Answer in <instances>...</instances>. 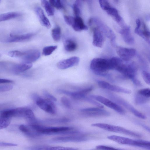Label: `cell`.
<instances>
[{
	"label": "cell",
	"mask_w": 150,
	"mask_h": 150,
	"mask_svg": "<svg viewBox=\"0 0 150 150\" xmlns=\"http://www.w3.org/2000/svg\"><path fill=\"white\" fill-rule=\"evenodd\" d=\"M20 13L12 12L0 14V22L6 21L14 18L21 15Z\"/></svg>",
	"instance_id": "25"
},
{
	"label": "cell",
	"mask_w": 150,
	"mask_h": 150,
	"mask_svg": "<svg viewBox=\"0 0 150 150\" xmlns=\"http://www.w3.org/2000/svg\"><path fill=\"white\" fill-rule=\"evenodd\" d=\"M32 66L31 63L23 62L22 63L15 65L13 70L16 73H19L26 71L30 68Z\"/></svg>",
	"instance_id": "24"
},
{
	"label": "cell",
	"mask_w": 150,
	"mask_h": 150,
	"mask_svg": "<svg viewBox=\"0 0 150 150\" xmlns=\"http://www.w3.org/2000/svg\"><path fill=\"white\" fill-rule=\"evenodd\" d=\"M44 95L47 98L52 101H55L57 100L56 98L53 95L50 94L46 90H44L43 92Z\"/></svg>",
	"instance_id": "46"
},
{
	"label": "cell",
	"mask_w": 150,
	"mask_h": 150,
	"mask_svg": "<svg viewBox=\"0 0 150 150\" xmlns=\"http://www.w3.org/2000/svg\"><path fill=\"white\" fill-rule=\"evenodd\" d=\"M99 2L100 7L104 10L106 11L111 6L110 4L107 0H100Z\"/></svg>",
	"instance_id": "40"
},
{
	"label": "cell",
	"mask_w": 150,
	"mask_h": 150,
	"mask_svg": "<svg viewBox=\"0 0 150 150\" xmlns=\"http://www.w3.org/2000/svg\"><path fill=\"white\" fill-rule=\"evenodd\" d=\"M119 32L123 40L127 44L132 45L134 44V40L131 33L130 28L129 26L126 25L122 28Z\"/></svg>",
	"instance_id": "17"
},
{
	"label": "cell",
	"mask_w": 150,
	"mask_h": 150,
	"mask_svg": "<svg viewBox=\"0 0 150 150\" xmlns=\"http://www.w3.org/2000/svg\"><path fill=\"white\" fill-rule=\"evenodd\" d=\"M139 124L147 131L150 132V128L148 127L143 124L140 123Z\"/></svg>",
	"instance_id": "50"
},
{
	"label": "cell",
	"mask_w": 150,
	"mask_h": 150,
	"mask_svg": "<svg viewBox=\"0 0 150 150\" xmlns=\"http://www.w3.org/2000/svg\"><path fill=\"white\" fill-rule=\"evenodd\" d=\"M51 146L46 145L34 146L28 147V150H51Z\"/></svg>",
	"instance_id": "35"
},
{
	"label": "cell",
	"mask_w": 150,
	"mask_h": 150,
	"mask_svg": "<svg viewBox=\"0 0 150 150\" xmlns=\"http://www.w3.org/2000/svg\"><path fill=\"white\" fill-rule=\"evenodd\" d=\"M90 137L88 134L81 132L75 134L55 137L51 140V142L54 143L82 142L88 140Z\"/></svg>",
	"instance_id": "6"
},
{
	"label": "cell",
	"mask_w": 150,
	"mask_h": 150,
	"mask_svg": "<svg viewBox=\"0 0 150 150\" xmlns=\"http://www.w3.org/2000/svg\"><path fill=\"white\" fill-rule=\"evenodd\" d=\"M88 23L90 25L95 24L103 34L110 40L112 44L114 43L116 38L115 34L112 30L102 21L97 18H93L89 19Z\"/></svg>",
	"instance_id": "8"
},
{
	"label": "cell",
	"mask_w": 150,
	"mask_h": 150,
	"mask_svg": "<svg viewBox=\"0 0 150 150\" xmlns=\"http://www.w3.org/2000/svg\"><path fill=\"white\" fill-rule=\"evenodd\" d=\"M40 55V53L38 50H33L25 52V55L23 57V59L24 62L32 63L37 60Z\"/></svg>",
	"instance_id": "20"
},
{
	"label": "cell",
	"mask_w": 150,
	"mask_h": 150,
	"mask_svg": "<svg viewBox=\"0 0 150 150\" xmlns=\"http://www.w3.org/2000/svg\"><path fill=\"white\" fill-rule=\"evenodd\" d=\"M107 138L119 144L136 146L147 150H150V142L148 141L134 140L115 135L109 136Z\"/></svg>",
	"instance_id": "4"
},
{
	"label": "cell",
	"mask_w": 150,
	"mask_h": 150,
	"mask_svg": "<svg viewBox=\"0 0 150 150\" xmlns=\"http://www.w3.org/2000/svg\"><path fill=\"white\" fill-rule=\"evenodd\" d=\"M86 101L98 107L103 108V106L100 103L98 102L92 98L90 97L89 96L88 97L86 96L83 99Z\"/></svg>",
	"instance_id": "39"
},
{
	"label": "cell",
	"mask_w": 150,
	"mask_h": 150,
	"mask_svg": "<svg viewBox=\"0 0 150 150\" xmlns=\"http://www.w3.org/2000/svg\"><path fill=\"white\" fill-rule=\"evenodd\" d=\"M1 55L0 54V58L1 57Z\"/></svg>",
	"instance_id": "51"
},
{
	"label": "cell",
	"mask_w": 150,
	"mask_h": 150,
	"mask_svg": "<svg viewBox=\"0 0 150 150\" xmlns=\"http://www.w3.org/2000/svg\"><path fill=\"white\" fill-rule=\"evenodd\" d=\"M74 17L69 16L65 15L64 18L66 23L69 25L71 26L74 19Z\"/></svg>",
	"instance_id": "47"
},
{
	"label": "cell",
	"mask_w": 150,
	"mask_h": 150,
	"mask_svg": "<svg viewBox=\"0 0 150 150\" xmlns=\"http://www.w3.org/2000/svg\"><path fill=\"white\" fill-rule=\"evenodd\" d=\"M98 86L100 88L111 91L123 93L126 94H130L131 91L128 89L118 86L111 84L109 83L102 80H98L97 81Z\"/></svg>",
	"instance_id": "12"
},
{
	"label": "cell",
	"mask_w": 150,
	"mask_h": 150,
	"mask_svg": "<svg viewBox=\"0 0 150 150\" xmlns=\"http://www.w3.org/2000/svg\"><path fill=\"white\" fill-rule=\"evenodd\" d=\"M51 5L57 9H60L64 8L61 1L59 0H50L49 1Z\"/></svg>",
	"instance_id": "37"
},
{
	"label": "cell",
	"mask_w": 150,
	"mask_h": 150,
	"mask_svg": "<svg viewBox=\"0 0 150 150\" xmlns=\"http://www.w3.org/2000/svg\"><path fill=\"white\" fill-rule=\"evenodd\" d=\"M79 60V58L78 57H72L59 61L57 63V66L59 69H66L77 65L78 64Z\"/></svg>",
	"instance_id": "15"
},
{
	"label": "cell",
	"mask_w": 150,
	"mask_h": 150,
	"mask_svg": "<svg viewBox=\"0 0 150 150\" xmlns=\"http://www.w3.org/2000/svg\"><path fill=\"white\" fill-rule=\"evenodd\" d=\"M35 11L41 24L47 28H50L51 26L50 23L41 8L37 6L35 8Z\"/></svg>",
	"instance_id": "19"
},
{
	"label": "cell",
	"mask_w": 150,
	"mask_h": 150,
	"mask_svg": "<svg viewBox=\"0 0 150 150\" xmlns=\"http://www.w3.org/2000/svg\"><path fill=\"white\" fill-rule=\"evenodd\" d=\"M17 146V144L14 143L0 142V146Z\"/></svg>",
	"instance_id": "48"
},
{
	"label": "cell",
	"mask_w": 150,
	"mask_h": 150,
	"mask_svg": "<svg viewBox=\"0 0 150 150\" xmlns=\"http://www.w3.org/2000/svg\"><path fill=\"white\" fill-rule=\"evenodd\" d=\"M142 75L145 82L147 84L150 85V75L149 73L146 71L143 70L142 72Z\"/></svg>",
	"instance_id": "41"
},
{
	"label": "cell",
	"mask_w": 150,
	"mask_h": 150,
	"mask_svg": "<svg viewBox=\"0 0 150 150\" xmlns=\"http://www.w3.org/2000/svg\"><path fill=\"white\" fill-rule=\"evenodd\" d=\"M12 118V117L0 114V129L7 127L10 124Z\"/></svg>",
	"instance_id": "29"
},
{
	"label": "cell",
	"mask_w": 150,
	"mask_h": 150,
	"mask_svg": "<svg viewBox=\"0 0 150 150\" xmlns=\"http://www.w3.org/2000/svg\"><path fill=\"white\" fill-rule=\"evenodd\" d=\"M137 69L135 62L125 61L121 59L115 70L119 72L123 77L131 80L134 83L138 80L137 76Z\"/></svg>",
	"instance_id": "2"
},
{
	"label": "cell",
	"mask_w": 150,
	"mask_h": 150,
	"mask_svg": "<svg viewBox=\"0 0 150 150\" xmlns=\"http://www.w3.org/2000/svg\"><path fill=\"white\" fill-rule=\"evenodd\" d=\"M100 108H89L81 110L85 116L89 117L108 116L110 113L108 111Z\"/></svg>",
	"instance_id": "11"
},
{
	"label": "cell",
	"mask_w": 150,
	"mask_h": 150,
	"mask_svg": "<svg viewBox=\"0 0 150 150\" xmlns=\"http://www.w3.org/2000/svg\"><path fill=\"white\" fill-rule=\"evenodd\" d=\"M138 94L149 98L150 96V89L149 88H144L139 90L138 92Z\"/></svg>",
	"instance_id": "38"
},
{
	"label": "cell",
	"mask_w": 150,
	"mask_h": 150,
	"mask_svg": "<svg viewBox=\"0 0 150 150\" xmlns=\"http://www.w3.org/2000/svg\"><path fill=\"white\" fill-rule=\"evenodd\" d=\"M89 96L114 110L120 114L124 115L125 113V111L121 106L115 102L104 97L99 95H91Z\"/></svg>",
	"instance_id": "9"
},
{
	"label": "cell",
	"mask_w": 150,
	"mask_h": 150,
	"mask_svg": "<svg viewBox=\"0 0 150 150\" xmlns=\"http://www.w3.org/2000/svg\"><path fill=\"white\" fill-rule=\"evenodd\" d=\"M62 103L66 107L68 108H71V104L69 99L65 97H62L61 98Z\"/></svg>",
	"instance_id": "43"
},
{
	"label": "cell",
	"mask_w": 150,
	"mask_h": 150,
	"mask_svg": "<svg viewBox=\"0 0 150 150\" xmlns=\"http://www.w3.org/2000/svg\"><path fill=\"white\" fill-rule=\"evenodd\" d=\"M91 126L98 127L105 130L121 133L135 137H140L141 134L120 126L106 123H98L93 124Z\"/></svg>",
	"instance_id": "5"
},
{
	"label": "cell",
	"mask_w": 150,
	"mask_h": 150,
	"mask_svg": "<svg viewBox=\"0 0 150 150\" xmlns=\"http://www.w3.org/2000/svg\"><path fill=\"white\" fill-rule=\"evenodd\" d=\"M24 117L27 120L28 123H33L37 122L33 111L31 109L28 108L25 112Z\"/></svg>",
	"instance_id": "30"
},
{
	"label": "cell",
	"mask_w": 150,
	"mask_h": 150,
	"mask_svg": "<svg viewBox=\"0 0 150 150\" xmlns=\"http://www.w3.org/2000/svg\"><path fill=\"white\" fill-rule=\"evenodd\" d=\"M77 47L76 42L71 39H67L64 42V49L67 51L71 52L74 51L76 49Z\"/></svg>",
	"instance_id": "27"
},
{
	"label": "cell",
	"mask_w": 150,
	"mask_h": 150,
	"mask_svg": "<svg viewBox=\"0 0 150 150\" xmlns=\"http://www.w3.org/2000/svg\"><path fill=\"white\" fill-rule=\"evenodd\" d=\"M13 88V86L10 85H0V92L9 91Z\"/></svg>",
	"instance_id": "45"
},
{
	"label": "cell",
	"mask_w": 150,
	"mask_h": 150,
	"mask_svg": "<svg viewBox=\"0 0 150 150\" xmlns=\"http://www.w3.org/2000/svg\"><path fill=\"white\" fill-rule=\"evenodd\" d=\"M28 125L38 137L44 135L75 134L81 132L71 127H48L40 125L37 122L28 124Z\"/></svg>",
	"instance_id": "1"
},
{
	"label": "cell",
	"mask_w": 150,
	"mask_h": 150,
	"mask_svg": "<svg viewBox=\"0 0 150 150\" xmlns=\"http://www.w3.org/2000/svg\"><path fill=\"white\" fill-rule=\"evenodd\" d=\"M37 105L41 109L47 113L54 114L56 112V108L52 101L48 99L41 98L36 101Z\"/></svg>",
	"instance_id": "10"
},
{
	"label": "cell",
	"mask_w": 150,
	"mask_h": 150,
	"mask_svg": "<svg viewBox=\"0 0 150 150\" xmlns=\"http://www.w3.org/2000/svg\"><path fill=\"white\" fill-rule=\"evenodd\" d=\"M19 129L21 132L28 137L35 138L32 130L28 125H21L19 126Z\"/></svg>",
	"instance_id": "26"
},
{
	"label": "cell",
	"mask_w": 150,
	"mask_h": 150,
	"mask_svg": "<svg viewBox=\"0 0 150 150\" xmlns=\"http://www.w3.org/2000/svg\"><path fill=\"white\" fill-rule=\"evenodd\" d=\"M57 48V46H50L44 47L42 50V54L45 56L51 54Z\"/></svg>",
	"instance_id": "34"
},
{
	"label": "cell",
	"mask_w": 150,
	"mask_h": 150,
	"mask_svg": "<svg viewBox=\"0 0 150 150\" xmlns=\"http://www.w3.org/2000/svg\"><path fill=\"white\" fill-rule=\"evenodd\" d=\"M25 52H22L18 50H12L9 51L8 53V55L12 57H23Z\"/></svg>",
	"instance_id": "36"
},
{
	"label": "cell",
	"mask_w": 150,
	"mask_h": 150,
	"mask_svg": "<svg viewBox=\"0 0 150 150\" xmlns=\"http://www.w3.org/2000/svg\"><path fill=\"white\" fill-rule=\"evenodd\" d=\"M93 88V86H91L77 92H72L61 89L58 90V92L69 96L75 99H84L86 95L91 91Z\"/></svg>",
	"instance_id": "14"
},
{
	"label": "cell",
	"mask_w": 150,
	"mask_h": 150,
	"mask_svg": "<svg viewBox=\"0 0 150 150\" xmlns=\"http://www.w3.org/2000/svg\"><path fill=\"white\" fill-rule=\"evenodd\" d=\"M42 6L45 8L48 15L52 16L54 14V10L53 7L51 5L49 2L46 0L41 1Z\"/></svg>",
	"instance_id": "28"
},
{
	"label": "cell",
	"mask_w": 150,
	"mask_h": 150,
	"mask_svg": "<svg viewBox=\"0 0 150 150\" xmlns=\"http://www.w3.org/2000/svg\"><path fill=\"white\" fill-rule=\"evenodd\" d=\"M13 81L9 79L0 78V84L12 83Z\"/></svg>",
	"instance_id": "49"
},
{
	"label": "cell",
	"mask_w": 150,
	"mask_h": 150,
	"mask_svg": "<svg viewBox=\"0 0 150 150\" xmlns=\"http://www.w3.org/2000/svg\"><path fill=\"white\" fill-rule=\"evenodd\" d=\"M71 26L74 30L76 31L88 29L87 26L84 24L83 19L80 16L74 17Z\"/></svg>",
	"instance_id": "22"
},
{
	"label": "cell",
	"mask_w": 150,
	"mask_h": 150,
	"mask_svg": "<svg viewBox=\"0 0 150 150\" xmlns=\"http://www.w3.org/2000/svg\"><path fill=\"white\" fill-rule=\"evenodd\" d=\"M90 68L94 73L97 75L106 76L108 72L111 70L110 59L94 58L91 61Z\"/></svg>",
	"instance_id": "3"
},
{
	"label": "cell",
	"mask_w": 150,
	"mask_h": 150,
	"mask_svg": "<svg viewBox=\"0 0 150 150\" xmlns=\"http://www.w3.org/2000/svg\"><path fill=\"white\" fill-rule=\"evenodd\" d=\"M0 1H1L0 0Z\"/></svg>",
	"instance_id": "52"
},
{
	"label": "cell",
	"mask_w": 150,
	"mask_h": 150,
	"mask_svg": "<svg viewBox=\"0 0 150 150\" xmlns=\"http://www.w3.org/2000/svg\"><path fill=\"white\" fill-rule=\"evenodd\" d=\"M116 51L120 58L126 61H129L136 53V50L134 49L120 46L116 47Z\"/></svg>",
	"instance_id": "13"
},
{
	"label": "cell",
	"mask_w": 150,
	"mask_h": 150,
	"mask_svg": "<svg viewBox=\"0 0 150 150\" xmlns=\"http://www.w3.org/2000/svg\"><path fill=\"white\" fill-rule=\"evenodd\" d=\"M81 3L80 1H76L72 6L74 13L75 17L80 16L81 14Z\"/></svg>",
	"instance_id": "32"
},
{
	"label": "cell",
	"mask_w": 150,
	"mask_h": 150,
	"mask_svg": "<svg viewBox=\"0 0 150 150\" xmlns=\"http://www.w3.org/2000/svg\"><path fill=\"white\" fill-rule=\"evenodd\" d=\"M96 148L100 150H125L104 145L97 146H96Z\"/></svg>",
	"instance_id": "42"
},
{
	"label": "cell",
	"mask_w": 150,
	"mask_h": 150,
	"mask_svg": "<svg viewBox=\"0 0 150 150\" xmlns=\"http://www.w3.org/2000/svg\"><path fill=\"white\" fill-rule=\"evenodd\" d=\"M106 11L107 14L110 16L122 27L126 25L119 15L118 11L115 8L111 6Z\"/></svg>",
	"instance_id": "21"
},
{
	"label": "cell",
	"mask_w": 150,
	"mask_h": 150,
	"mask_svg": "<svg viewBox=\"0 0 150 150\" xmlns=\"http://www.w3.org/2000/svg\"><path fill=\"white\" fill-rule=\"evenodd\" d=\"M61 34V29L58 26H56L52 30V38L56 42H58L60 40Z\"/></svg>",
	"instance_id": "31"
},
{
	"label": "cell",
	"mask_w": 150,
	"mask_h": 150,
	"mask_svg": "<svg viewBox=\"0 0 150 150\" xmlns=\"http://www.w3.org/2000/svg\"><path fill=\"white\" fill-rule=\"evenodd\" d=\"M35 35L33 33H28L20 35L11 34L10 37L6 39L5 41L8 42H18L28 40Z\"/></svg>",
	"instance_id": "18"
},
{
	"label": "cell",
	"mask_w": 150,
	"mask_h": 150,
	"mask_svg": "<svg viewBox=\"0 0 150 150\" xmlns=\"http://www.w3.org/2000/svg\"><path fill=\"white\" fill-rule=\"evenodd\" d=\"M149 99L137 93L135 95V102L136 104H142L147 102Z\"/></svg>",
	"instance_id": "33"
},
{
	"label": "cell",
	"mask_w": 150,
	"mask_h": 150,
	"mask_svg": "<svg viewBox=\"0 0 150 150\" xmlns=\"http://www.w3.org/2000/svg\"><path fill=\"white\" fill-rule=\"evenodd\" d=\"M142 26V29H140V27L139 28H135L134 32L136 34L142 37L149 44L150 32L148 30L145 24L143 23Z\"/></svg>",
	"instance_id": "23"
},
{
	"label": "cell",
	"mask_w": 150,
	"mask_h": 150,
	"mask_svg": "<svg viewBox=\"0 0 150 150\" xmlns=\"http://www.w3.org/2000/svg\"><path fill=\"white\" fill-rule=\"evenodd\" d=\"M51 150H78L76 148L61 146H51Z\"/></svg>",
	"instance_id": "44"
},
{
	"label": "cell",
	"mask_w": 150,
	"mask_h": 150,
	"mask_svg": "<svg viewBox=\"0 0 150 150\" xmlns=\"http://www.w3.org/2000/svg\"><path fill=\"white\" fill-rule=\"evenodd\" d=\"M93 30V45L98 47H102L105 40L103 34L97 27L94 28Z\"/></svg>",
	"instance_id": "16"
},
{
	"label": "cell",
	"mask_w": 150,
	"mask_h": 150,
	"mask_svg": "<svg viewBox=\"0 0 150 150\" xmlns=\"http://www.w3.org/2000/svg\"><path fill=\"white\" fill-rule=\"evenodd\" d=\"M107 95L110 98L124 107L135 116L142 119H146V117L144 115L139 112L124 99L110 92H108Z\"/></svg>",
	"instance_id": "7"
}]
</instances>
